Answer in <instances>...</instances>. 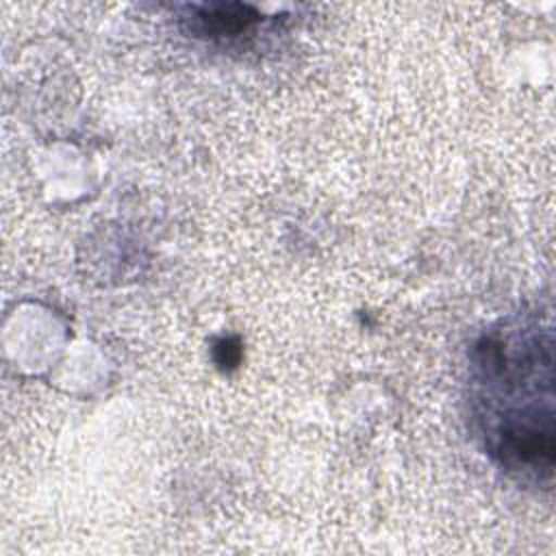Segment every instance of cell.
Instances as JSON below:
<instances>
[{
	"instance_id": "1",
	"label": "cell",
	"mask_w": 556,
	"mask_h": 556,
	"mask_svg": "<svg viewBox=\"0 0 556 556\" xmlns=\"http://www.w3.org/2000/svg\"><path fill=\"white\" fill-rule=\"evenodd\" d=\"M193 30L208 37H235L258 22V13L239 2H217L191 9Z\"/></svg>"
}]
</instances>
